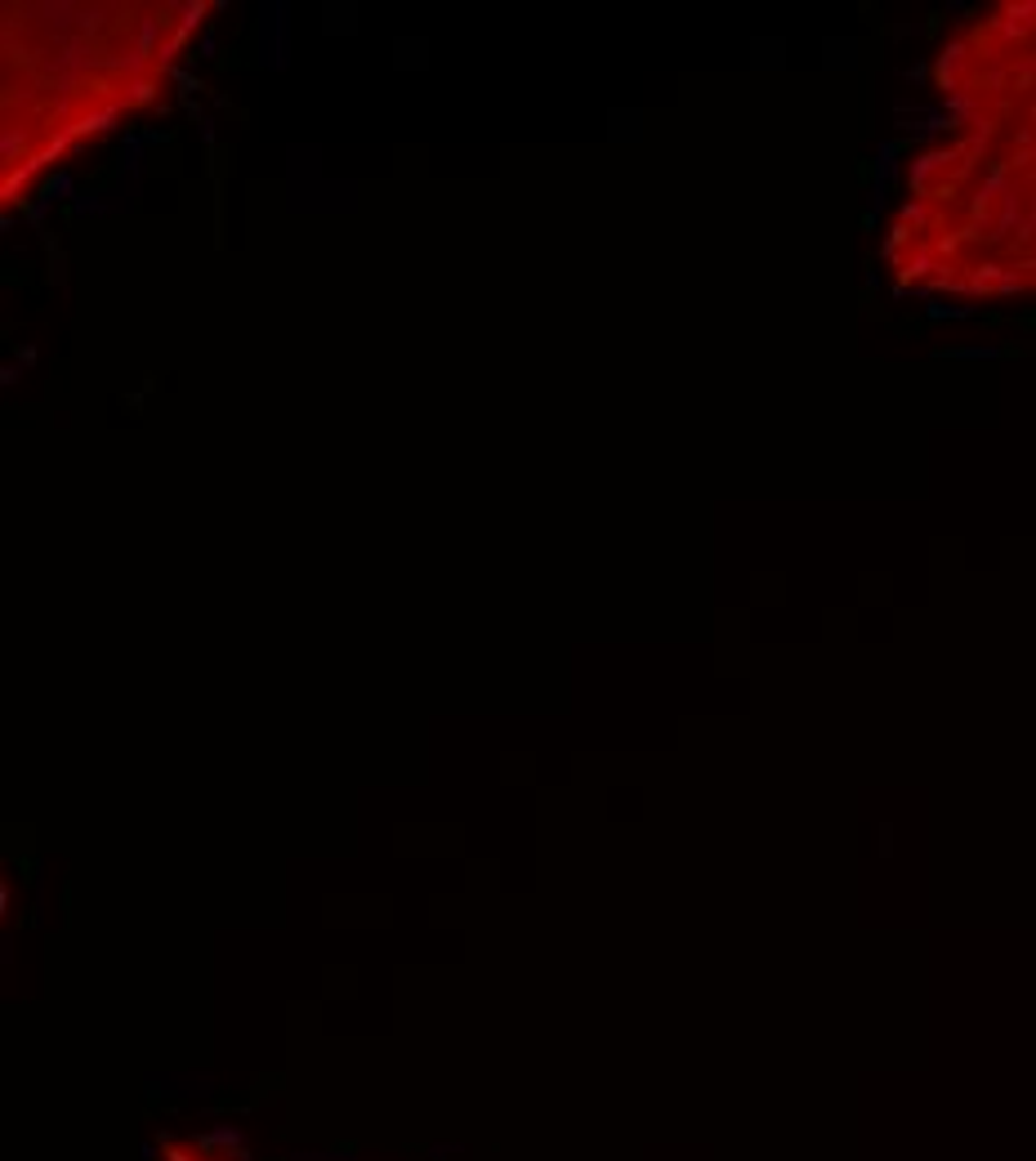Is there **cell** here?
<instances>
[{
  "instance_id": "6da1fadb",
  "label": "cell",
  "mask_w": 1036,
  "mask_h": 1161,
  "mask_svg": "<svg viewBox=\"0 0 1036 1161\" xmlns=\"http://www.w3.org/2000/svg\"><path fill=\"white\" fill-rule=\"evenodd\" d=\"M1018 327H1028V331H1036V313H1024V318H1018Z\"/></svg>"
}]
</instances>
